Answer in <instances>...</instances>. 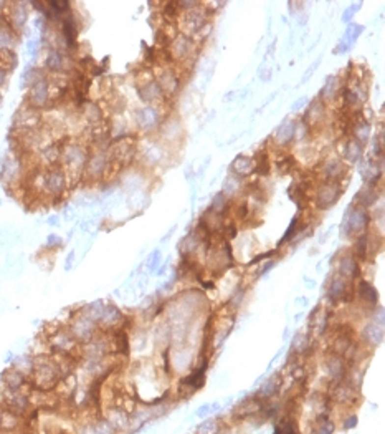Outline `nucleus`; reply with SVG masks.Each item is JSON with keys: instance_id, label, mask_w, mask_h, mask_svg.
<instances>
[{"instance_id": "c756f323", "label": "nucleus", "mask_w": 385, "mask_h": 434, "mask_svg": "<svg viewBox=\"0 0 385 434\" xmlns=\"http://www.w3.org/2000/svg\"><path fill=\"white\" fill-rule=\"evenodd\" d=\"M47 246L48 247H60L61 246V239L58 237V236H48V242H47Z\"/></svg>"}, {"instance_id": "a878e982", "label": "nucleus", "mask_w": 385, "mask_h": 434, "mask_svg": "<svg viewBox=\"0 0 385 434\" xmlns=\"http://www.w3.org/2000/svg\"><path fill=\"white\" fill-rule=\"evenodd\" d=\"M278 385H279V383L276 381V378L268 379V381H266L265 385L260 388V395L265 396V398H270V396L276 395V391H278Z\"/></svg>"}, {"instance_id": "39448f33", "label": "nucleus", "mask_w": 385, "mask_h": 434, "mask_svg": "<svg viewBox=\"0 0 385 434\" xmlns=\"http://www.w3.org/2000/svg\"><path fill=\"white\" fill-rule=\"evenodd\" d=\"M48 81L43 78H40L38 81H35L33 85H31L30 88V96H28V101H30V108H33V110H37V108H42L47 105L48 101V96H50V92H48Z\"/></svg>"}, {"instance_id": "412c9836", "label": "nucleus", "mask_w": 385, "mask_h": 434, "mask_svg": "<svg viewBox=\"0 0 385 434\" xmlns=\"http://www.w3.org/2000/svg\"><path fill=\"white\" fill-rule=\"evenodd\" d=\"M13 45H15L13 31L2 25L0 27V50H12Z\"/></svg>"}, {"instance_id": "5701e85b", "label": "nucleus", "mask_w": 385, "mask_h": 434, "mask_svg": "<svg viewBox=\"0 0 385 434\" xmlns=\"http://www.w3.org/2000/svg\"><path fill=\"white\" fill-rule=\"evenodd\" d=\"M195 434H219V423H217V419H205V421L197 426Z\"/></svg>"}, {"instance_id": "423d86ee", "label": "nucleus", "mask_w": 385, "mask_h": 434, "mask_svg": "<svg viewBox=\"0 0 385 434\" xmlns=\"http://www.w3.org/2000/svg\"><path fill=\"white\" fill-rule=\"evenodd\" d=\"M0 379H2L3 388H7V390L20 391V390H24L25 386L30 385V378L25 376L24 373L17 372V370H13V368H7L5 372L2 373Z\"/></svg>"}, {"instance_id": "20e7f679", "label": "nucleus", "mask_w": 385, "mask_h": 434, "mask_svg": "<svg viewBox=\"0 0 385 434\" xmlns=\"http://www.w3.org/2000/svg\"><path fill=\"white\" fill-rule=\"evenodd\" d=\"M367 224H369L367 211L364 207H359L349 214V220L344 224V234H362L367 229Z\"/></svg>"}, {"instance_id": "473e14b6", "label": "nucleus", "mask_w": 385, "mask_h": 434, "mask_svg": "<svg viewBox=\"0 0 385 434\" xmlns=\"http://www.w3.org/2000/svg\"><path fill=\"white\" fill-rule=\"evenodd\" d=\"M73 260H75V252H71V254L68 255V259H66V265H65L66 270H70L71 267H73Z\"/></svg>"}, {"instance_id": "4be33fe9", "label": "nucleus", "mask_w": 385, "mask_h": 434, "mask_svg": "<svg viewBox=\"0 0 385 434\" xmlns=\"http://www.w3.org/2000/svg\"><path fill=\"white\" fill-rule=\"evenodd\" d=\"M362 149H364V144L359 143L357 139H354V141H349V144H347V153H346L347 159L351 161V162H356L362 156Z\"/></svg>"}, {"instance_id": "ddd939ff", "label": "nucleus", "mask_w": 385, "mask_h": 434, "mask_svg": "<svg viewBox=\"0 0 385 434\" xmlns=\"http://www.w3.org/2000/svg\"><path fill=\"white\" fill-rule=\"evenodd\" d=\"M362 337H364V340L369 343V345H375L377 346L380 341H382V337H384V332H382V323H369L367 327L364 328V332H362Z\"/></svg>"}, {"instance_id": "6ab92c4d", "label": "nucleus", "mask_w": 385, "mask_h": 434, "mask_svg": "<svg viewBox=\"0 0 385 434\" xmlns=\"http://www.w3.org/2000/svg\"><path fill=\"white\" fill-rule=\"evenodd\" d=\"M232 169L235 174H250L253 171V161L250 159V157H245V156H240L235 159V162L232 164Z\"/></svg>"}, {"instance_id": "7c9ffc66", "label": "nucleus", "mask_w": 385, "mask_h": 434, "mask_svg": "<svg viewBox=\"0 0 385 434\" xmlns=\"http://www.w3.org/2000/svg\"><path fill=\"white\" fill-rule=\"evenodd\" d=\"M332 433H334V423H330V421L323 423V426H321V434H332Z\"/></svg>"}, {"instance_id": "72a5a7b5", "label": "nucleus", "mask_w": 385, "mask_h": 434, "mask_svg": "<svg viewBox=\"0 0 385 434\" xmlns=\"http://www.w3.org/2000/svg\"><path fill=\"white\" fill-rule=\"evenodd\" d=\"M2 413H3V409H2V406H0V426H2Z\"/></svg>"}, {"instance_id": "f3484780", "label": "nucleus", "mask_w": 385, "mask_h": 434, "mask_svg": "<svg viewBox=\"0 0 385 434\" xmlns=\"http://www.w3.org/2000/svg\"><path fill=\"white\" fill-rule=\"evenodd\" d=\"M104 171H106V157H104V155H96L93 157H89L88 161V173L93 174V176H99L103 174Z\"/></svg>"}, {"instance_id": "1a4fd4ad", "label": "nucleus", "mask_w": 385, "mask_h": 434, "mask_svg": "<svg viewBox=\"0 0 385 434\" xmlns=\"http://www.w3.org/2000/svg\"><path fill=\"white\" fill-rule=\"evenodd\" d=\"M78 434H116V429L108 419H96L93 423H84L78 428Z\"/></svg>"}, {"instance_id": "2eb2a0df", "label": "nucleus", "mask_w": 385, "mask_h": 434, "mask_svg": "<svg viewBox=\"0 0 385 434\" xmlns=\"http://www.w3.org/2000/svg\"><path fill=\"white\" fill-rule=\"evenodd\" d=\"M45 65L53 71H60L65 68V57H63L61 52H58V50H50L47 60H45Z\"/></svg>"}, {"instance_id": "a211bd4d", "label": "nucleus", "mask_w": 385, "mask_h": 434, "mask_svg": "<svg viewBox=\"0 0 385 434\" xmlns=\"http://www.w3.org/2000/svg\"><path fill=\"white\" fill-rule=\"evenodd\" d=\"M328 370L334 379H341L344 374H346V366H344L342 360L339 358L337 355H334L332 358L328 361Z\"/></svg>"}, {"instance_id": "0eeeda50", "label": "nucleus", "mask_w": 385, "mask_h": 434, "mask_svg": "<svg viewBox=\"0 0 385 434\" xmlns=\"http://www.w3.org/2000/svg\"><path fill=\"white\" fill-rule=\"evenodd\" d=\"M66 179L60 169H52L43 176V186L50 194H60L65 189Z\"/></svg>"}, {"instance_id": "f8f14e48", "label": "nucleus", "mask_w": 385, "mask_h": 434, "mask_svg": "<svg viewBox=\"0 0 385 434\" xmlns=\"http://www.w3.org/2000/svg\"><path fill=\"white\" fill-rule=\"evenodd\" d=\"M10 368L17 370V372L24 373L25 376L30 378L31 372H33L35 368V356L31 355H20V356H15V358L12 360V366Z\"/></svg>"}, {"instance_id": "2f4dec72", "label": "nucleus", "mask_w": 385, "mask_h": 434, "mask_svg": "<svg viewBox=\"0 0 385 434\" xmlns=\"http://www.w3.org/2000/svg\"><path fill=\"white\" fill-rule=\"evenodd\" d=\"M5 83H7V70L0 66V88H2Z\"/></svg>"}, {"instance_id": "c85d7f7f", "label": "nucleus", "mask_w": 385, "mask_h": 434, "mask_svg": "<svg viewBox=\"0 0 385 434\" xmlns=\"http://www.w3.org/2000/svg\"><path fill=\"white\" fill-rule=\"evenodd\" d=\"M357 421H359V419H357V416H356V414H351V416H349V418L346 419V421H344V428H346V429L356 428V426H357Z\"/></svg>"}, {"instance_id": "b1692460", "label": "nucleus", "mask_w": 385, "mask_h": 434, "mask_svg": "<svg viewBox=\"0 0 385 434\" xmlns=\"http://www.w3.org/2000/svg\"><path fill=\"white\" fill-rule=\"evenodd\" d=\"M356 252L359 257H364L367 255V252H369V237L365 236V234H360L359 237H357V242H356Z\"/></svg>"}, {"instance_id": "9d476101", "label": "nucleus", "mask_w": 385, "mask_h": 434, "mask_svg": "<svg viewBox=\"0 0 385 434\" xmlns=\"http://www.w3.org/2000/svg\"><path fill=\"white\" fill-rule=\"evenodd\" d=\"M339 194H341V189H337V184L336 183L323 184V186H321V189L318 191L319 207L326 209V207L332 206L334 202H336L337 199H339Z\"/></svg>"}, {"instance_id": "bb28decb", "label": "nucleus", "mask_w": 385, "mask_h": 434, "mask_svg": "<svg viewBox=\"0 0 385 434\" xmlns=\"http://www.w3.org/2000/svg\"><path fill=\"white\" fill-rule=\"evenodd\" d=\"M212 408H214V404H203L195 411V416H198V418H205V416H208L212 411H214Z\"/></svg>"}, {"instance_id": "7ed1b4c3", "label": "nucleus", "mask_w": 385, "mask_h": 434, "mask_svg": "<svg viewBox=\"0 0 385 434\" xmlns=\"http://www.w3.org/2000/svg\"><path fill=\"white\" fill-rule=\"evenodd\" d=\"M68 332L71 333V337L75 338L76 343H83L84 345V343H88L98 335V325L93 320H89L88 316L80 313L78 316H75L73 323L70 325Z\"/></svg>"}, {"instance_id": "dca6fc26", "label": "nucleus", "mask_w": 385, "mask_h": 434, "mask_svg": "<svg viewBox=\"0 0 385 434\" xmlns=\"http://www.w3.org/2000/svg\"><path fill=\"white\" fill-rule=\"evenodd\" d=\"M359 295L362 300L367 302L369 305L377 304V292H375V288L370 285L369 282H365V280H362L359 283Z\"/></svg>"}, {"instance_id": "4468645a", "label": "nucleus", "mask_w": 385, "mask_h": 434, "mask_svg": "<svg viewBox=\"0 0 385 434\" xmlns=\"http://www.w3.org/2000/svg\"><path fill=\"white\" fill-rule=\"evenodd\" d=\"M347 293V280H344L341 275H337V277L332 279V282H330V287H329V297L330 300L337 302L341 300V298Z\"/></svg>"}, {"instance_id": "393cba45", "label": "nucleus", "mask_w": 385, "mask_h": 434, "mask_svg": "<svg viewBox=\"0 0 385 434\" xmlns=\"http://www.w3.org/2000/svg\"><path fill=\"white\" fill-rule=\"evenodd\" d=\"M0 63L8 66V68H15L17 57L12 50H0Z\"/></svg>"}, {"instance_id": "9b49d317", "label": "nucleus", "mask_w": 385, "mask_h": 434, "mask_svg": "<svg viewBox=\"0 0 385 434\" xmlns=\"http://www.w3.org/2000/svg\"><path fill=\"white\" fill-rule=\"evenodd\" d=\"M339 275L344 280H352L359 275V264L356 262L354 257L346 255L339 264Z\"/></svg>"}, {"instance_id": "aec40b11", "label": "nucleus", "mask_w": 385, "mask_h": 434, "mask_svg": "<svg viewBox=\"0 0 385 434\" xmlns=\"http://www.w3.org/2000/svg\"><path fill=\"white\" fill-rule=\"evenodd\" d=\"M27 19H28V12L24 8V3H17V8L12 12V24L15 29H24V25L27 24Z\"/></svg>"}, {"instance_id": "cd10ccee", "label": "nucleus", "mask_w": 385, "mask_h": 434, "mask_svg": "<svg viewBox=\"0 0 385 434\" xmlns=\"http://www.w3.org/2000/svg\"><path fill=\"white\" fill-rule=\"evenodd\" d=\"M141 115L144 116V115H151V118H154V113L149 110H144V111H141ZM154 123V120H149V118H139V124L141 126H149V124H152Z\"/></svg>"}, {"instance_id": "6e6552de", "label": "nucleus", "mask_w": 385, "mask_h": 434, "mask_svg": "<svg viewBox=\"0 0 385 434\" xmlns=\"http://www.w3.org/2000/svg\"><path fill=\"white\" fill-rule=\"evenodd\" d=\"M122 322V313L121 310L117 309L116 305L112 304H106L104 305V310H103V315H101V320H99L98 325H101V327L108 328V330H116L117 325H119Z\"/></svg>"}, {"instance_id": "f257e3e1", "label": "nucleus", "mask_w": 385, "mask_h": 434, "mask_svg": "<svg viewBox=\"0 0 385 434\" xmlns=\"http://www.w3.org/2000/svg\"><path fill=\"white\" fill-rule=\"evenodd\" d=\"M61 372L58 361L50 358H35V368L30 374V386H33L37 391L48 393L61 381Z\"/></svg>"}, {"instance_id": "f03ea898", "label": "nucleus", "mask_w": 385, "mask_h": 434, "mask_svg": "<svg viewBox=\"0 0 385 434\" xmlns=\"http://www.w3.org/2000/svg\"><path fill=\"white\" fill-rule=\"evenodd\" d=\"M0 406L5 411H10V413L20 416V418H25L30 413L31 400L28 393H25L24 390L15 391L3 388L2 396H0Z\"/></svg>"}]
</instances>
